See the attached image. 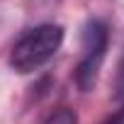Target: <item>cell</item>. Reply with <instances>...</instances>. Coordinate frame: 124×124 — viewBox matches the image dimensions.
Returning <instances> with one entry per match:
<instances>
[{"instance_id":"obj_1","label":"cell","mask_w":124,"mask_h":124,"mask_svg":"<svg viewBox=\"0 0 124 124\" xmlns=\"http://www.w3.org/2000/svg\"><path fill=\"white\" fill-rule=\"evenodd\" d=\"M63 44V27L61 24H37L27 29L10 49V68L20 76L39 71L44 63L54 58V54Z\"/></svg>"},{"instance_id":"obj_2","label":"cell","mask_w":124,"mask_h":124,"mask_svg":"<svg viewBox=\"0 0 124 124\" xmlns=\"http://www.w3.org/2000/svg\"><path fill=\"white\" fill-rule=\"evenodd\" d=\"M109 27L102 20H88L80 34V61L76 66V85L83 93H90L97 83L100 68L107 56Z\"/></svg>"},{"instance_id":"obj_3","label":"cell","mask_w":124,"mask_h":124,"mask_svg":"<svg viewBox=\"0 0 124 124\" xmlns=\"http://www.w3.org/2000/svg\"><path fill=\"white\" fill-rule=\"evenodd\" d=\"M41 124H78V114H76V109H71V107H61V109H56L54 114H49Z\"/></svg>"},{"instance_id":"obj_4","label":"cell","mask_w":124,"mask_h":124,"mask_svg":"<svg viewBox=\"0 0 124 124\" xmlns=\"http://www.w3.org/2000/svg\"><path fill=\"white\" fill-rule=\"evenodd\" d=\"M114 100L117 105L124 109V49H122V58L117 63V78H114Z\"/></svg>"},{"instance_id":"obj_5","label":"cell","mask_w":124,"mask_h":124,"mask_svg":"<svg viewBox=\"0 0 124 124\" xmlns=\"http://www.w3.org/2000/svg\"><path fill=\"white\" fill-rule=\"evenodd\" d=\"M107 124H124V109H122V112H119V114H117L114 119H109Z\"/></svg>"}]
</instances>
